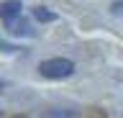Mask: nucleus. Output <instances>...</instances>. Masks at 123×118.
Instances as JSON below:
<instances>
[{"mask_svg": "<svg viewBox=\"0 0 123 118\" xmlns=\"http://www.w3.org/2000/svg\"><path fill=\"white\" fill-rule=\"evenodd\" d=\"M33 18L41 21V23H51V21H56V13H54V10L41 8V5H36V8H33Z\"/></svg>", "mask_w": 123, "mask_h": 118, "instance_id": "nucleus-4", "label": "nucleus"}, {"mask_svg": "<svg viewBox=\"0 0 123 118\" xmlns=\"http://www.w3.org/2000/svg\"><path fill=\"white\" fill-rule=\"evenodd\" d=\"M5 31L13 33V36H33V28H31V23L26 21V18H10V21H5Z\"/></svg>", "mask_w": 123, "mask_h": 118, "instance_id": "nucleus-2", "label": "nucleus"}, {"mask_svg": "<svg viewBox=\"0 0 123 118\" xmlns=\"http://www.w3.org/2000/svg\"><path fill=\"white\" fill-rule=\"evenodd\" d=\"M46 118H74V113H69V110H51Z\"/></svg>", "mask_w": 123, "mask_h": 118, "instance_id": "nucleus-5", "label": "nucleus"}, {"mask_svg": "<svg viewBox=\"0 0 123 118\" xmlns=\"http://www.w3.org/2000/svg\"><path fill=\"white\" fill-rule=\"evenodd\" d=\"M18 118H26V116H18Z\"/></svg>", "mask_w": 123, "mask_h": 118, "instance_id": "nucleus-8", "label": "nucleus"}, {"mask_svg": "<svg viewBox=\"0 0 123 118\" xmlns=\"http://www.w3.org/2000/svg\"><path fill=\"white\" fill-rule=\"evenodd\" d=\"M21 3L18 0H5V3H0V18L3 21H10V18H18L21 16Z\"/></svg>", "mask_w": 123, "mask_h": 118, "instance_id": "nucleus-3", "label": "nucleus"}, {"mask_svg": "<svg viewBox=\"0 0 123 118\" xmlns=\"http://www.w3.org/2000/svg\"><path fill=\"white\" fill-rule=\"evenodd\" d=\"M15 49H18V46H13V44H5V41H0V51H8V54H10V51H15Z\"/></svg>", "mask_w": 123, "mask_h": 118, "instance_id": "nucleus-7", "label": "nucleus"}, {"mask_svg": "<svg viewBox=\"0 0 123 118\" xmlns=\"http://www.w3.org/2000/svg\"><path fill=\"white\" fill-rule=\"evenodd\" d=\"M110 13H113V16H123V0H118V3L110 5Z\"/></svg>", "mask_w": 123, "mask_h": 118, "instance_id": "nucleus-6", "label": "nucleus"}, {"mask_svg": "<svg viewBox=\"0 0 123 118\" xmlns=\"http://www.w3.org/2000/svg\"><path fill=\"white\" fill-rule=\"evenodd\" d=\"M38 72L41 77L46 80H67L74 75V62L67 59V56H54V59H44L38 64Z\"/></svg>", "mask_w": 123, "mask_h": 118, "instance_id": "nucleus-1", "label": "nucleus"}]
</instances>
